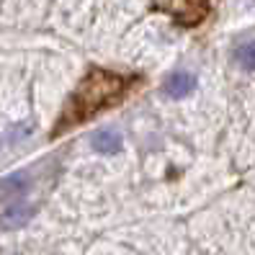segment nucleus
Returning a JSON list of instances; mask_svg holds the SVG:
<instances>
[{"label":"nucleus","instance_id":"obj_1","mask_svg":"<svg viewBox=\"0 0 255 255\" xmlns=\"http://www.w3.org/2000/svg\"><path fill=\"white\" fill-rule=\"evenodd\" d=\"M124 93H127V80L122 75H114L109 70H91L85 75V80L78 85V91L70 96L67 109L59 116L54 134H62L72 127L88 122V119H93L103 109L122 101Z\"/></svg>","mask_w":255,"mask_h":255},{"label":"nucleus","instance_id":"obj_2","mask_svg":"<svg viewBox=\"0 0 255 255\" xmlns=\"http://www.w3.org/2000/svg\"><path fill=\"white\" fill-rule=\"evenodd\" d=\"M209 0H170V13L183 26H196L209 16Z\"/></svg>","mask_w":255,"mask_h":255},{"label":"nucleus","instance_id":"obj_3","mask_svg":"<svg viewBox=\"0 0 255 255\" xmlns=\"http://www.w3.org/2000/svg\"><path fill=\"white\" fill-rule=\"evenodd\" d=\"M31 217H34V206L31 204H26V201L13 204V206H8L5 212L0 214V227L3 230H21L23 224H28Z\"/></svg>","mask_w":255,"mask_h":255},{"label":"nucleus","instance_id":"obj_4","mask_svg":"<svg viewBox=\"0 0 255 255\" xmlns=\"http://www.w3.org/2000/svg\"><path fill=\"white\" fill-rule=\"evenodd\" d=\"M193 88H196V78L191 72H173L165 83V93L170 98H186Z\"/></svg>","mask_w":255,"mask_h":255},{"label":"nucleus","instance_id":"obj_5","mask_svg":"<svg viewBox=\"0 0 255 255\" xmlns=\"http://www.w3.org/2000/svg\"><path fill=\"white\" fill-rule=\"evenodd\" d=\"M91 144H93L96 152H101V155H114V152L122 149V134L114 131V129H101V131L93 134Z\"/></svg>","mask_w":255,"mask_h":255},{"label":"nucleus","instance_id":"obj_6","mask_svg":"<svg viewBox=\"0 0 255 255\" xmlns=\"http://www.w3.org/2000/svg\"><path fill=\"white\" fill-rule=\"evenodd\" d=\"M28 183V178L26 173H13L8 178H3L0 181V199H5V196H13V193H21Z\"/></svg>","mask_w":255,"mask_h":255},{"label":"nucleus","instance_id":"obj_7","mask_svg":"<svg viewBox=\"0 0 255 255\" xmlns=\"http://www.w3.org/2000/svg\"><path fill=\"white\" fill-rule=\"evenodd\" d=\"M235 62L243 70H255V41H245L235 49Z\"/></svg>","mask_w":255,"mask_h":255}]
</instances>
